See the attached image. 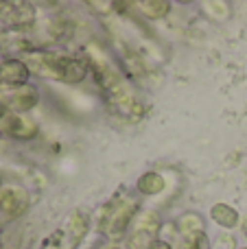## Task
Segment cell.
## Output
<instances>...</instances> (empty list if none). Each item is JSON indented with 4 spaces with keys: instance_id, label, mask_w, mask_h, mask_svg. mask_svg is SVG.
I'll return each instance as SVG.
<instances>
[{
    "instance_id": "1",
    "label": "cell",
    "mask_w": 247,
    "mask_h": 249,
    "mask_svg": "<svg viewBox=\"0 0 247 249\" xmlns=\"http://www.w3.org/2000/svg\"><path fill=\"white\" fill-rule=\"evenodd\" d=\"M29 79V70L22 61L9 59L0 66V81L9 83V86H24V81Z\"/></svg>"
},
{
    "instance_id": "2",
    "label": "cell",
    "mask_w": 247,
    "mask_h": 249,
    "mask_svg": "<svg viewBox=\"0 0 247 249\" xmlns=\"http://www.w3.org/2000/svg\"><path fill=\"white\" fill-rule=\"evenodd\" d=\"M26 195L22 190H4L0 195V212L7 216H18L26 208Z\"/></svg>"
},
{
    "instance_id": "3",
    "label": "cell",
    "mask_w": 247,
    "mask_h": 249,
    "mask_svg": "<svg viewBox=\"0 0 247 249\" xmlns=\"http://www.w3.org/2000/svg\"><path fill=\"white\" fill-rule=\"evenodd\" d=\"M86 72H88L86 64H81L79 59H66V57L59 59V77L64 79V81L79 83V81H83Z\"/></svg>"
},
{
    "instance_id": "4",
    "label": "cell",
    "mask_w": 247,
    "mask_h": 249,
    "mask_svg": "<svg viewBox=\"0 0 247 249\" xmlns=\"http://www.w3.org/2000/svg\"><path fill=\"white\" fill-rule=\"evenodd\" d=\"M4 129L16 138H31V136H35V131H37V127H35L33 123L24 121V118H20V116H9Z\"/></svg>"
},
{
    "instance_id": "5",
    "label": "cell",
    "mask_w": 247,
    "mask_h": 249,
    "mask_svg": "<svg viewBox=\"0 0 247 249\" xmlns=\"http://www.w3.org/2000/svg\"><path fill=\"white\" fill-rule=\"evenodd\" d=\"M212 219L217 221L219 225H223V228H232V225H236V221H239V214H236L234 208H228L226 203H217V206L212 208Z\"/></svg>"
},
{
    "instance_id": "6",
    "label": "cell",
    "mask_w": 247,
    "mask_h": 249,
    "mask_svg": "<svg viewBox=\"0 0 247 249\" xmlns=\"http://www.w3.org/2000/svg\"><path fill=\"white\" fill-rule=\"evenodd\" d=\"M37 103V92L33 88H22L16 96H13L11 105L18 109V112H24V109H31L33 105Z\"/></svg>"
},
{
    "instance_id": "7",
    "label": "cell",
    "mask_w": 247,
    "mask_h": 249,
    "mask_svg": "<svg viewBox=\"0 0 247 249\" xmlns=\"http://www.w3.org/2000/svg\"><path fill=\"white\" fill-rule=\"evenodd\" d=\"M138 188L142 190L144 195H156V193H160V190L164 188V179H162L158 173H147V175L140 177Z\"/></svg>"
},
{
    "instance_id": "8",
    "label": "cell",
    "mask_w": 247,
    "mask_h": 249,
    "mask_svg": "<svg viewBox=\"0 0 247 249\" xmlns=\"http://www.w3.org/2000/svg\"><path fill=\"white\" fill-rule=\"evenodd\" d=\"M140 9H142V13L149 18H162L169 13L171 4L169 2H140Z\"/></svg>"
},
{
    "instance_id": "9",
    "label": "cell",
    "mask_w": 247,
    "mask_h": 249,
    "mask_svg": "<svg viewBox=\"0 0 247 249\" xmlns=\"http://www.w3.org/2000/svg\"><path fill=\"white\" fill-rule=\"evenodd\" d=\"M149 249H171V247H169V245H166V243L158 241V243H153V245H151V247H149Z\"/></svg>"
}]
</instances>
